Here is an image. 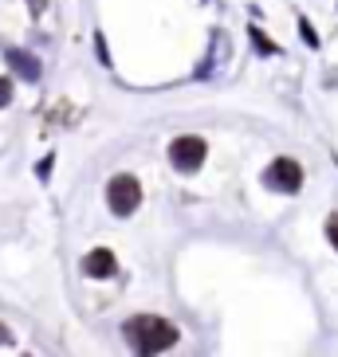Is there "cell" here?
<instances>
[{
	"instance_id": "obj_2",
	"label": "cell",
	"mask_w": 338,
	"mask_h": 357,
	"mask_svg": "<svg viewBox=\"0 0 338 357\" xmlns=\"http://www.w3.org/2000/svg\"><path fill=\"white\" fill-rule=\"evenodd\" d=\"M106 204L115 216H134L138 204H142V185H138L134 173H115L106 181Z\"/></svg>"
},
{
	"instance_id": "obj_5",
	"label": "cell",
	"mask_w": 338,
	"mask_h": 357,
	"mask_svg": "<svg viewBox=\"0 0 338 357\" xmlns=\"http://www.w3.org/2000/svg\"><path fill=\"white\" fill-rule=\"evenodd\" d=\"M83 271L91 275V279H110V275L118 271V259L110 248H95V252L83 255Z\"/></svg>"
},
{
	"instance_id": "obj_1",
	"label": "cell",
	"mask_w": 338,
	"mask_h": 357,
	"mask_svg": "<svg viewBox=\"0 0 338 357\" xmlns=\"http://www.w3.org/2000/svg\"><path fill=\"white\" fill-rule=\"evenodd\" d=\"M126 342L134 346L138 357H158L166 354L169 346H177V326L166 322V318H154V314H134L126 326H122Z\"/></svg>"
},
{
	"instance_id": "obj_3",
	"label": "cell",
	"mask_w": 338,
	"mask_h": 357,
	"mask_svg": "<svg viewBox=\"0 0 338 357\" xmlns=\"http://www.w3.org/2000/svg\"><path fill=\"white\" fill-rule=\"evenodd\" d=\"M209 158V142L197 134H181L169 142V165L177 169V173H197Z\"/></svg>"
},
{
	"instance_id": "obj_4",
	"label": "cell",
	"mask_w": 338,
	"mask_h": 357,
	"mask_svg": "<svg viewBox=\"0 0 338 357\" xmlns=\"http://www.w3.org/2000/svg\"><path fill=\"white\" fill-rule=\"evenodd\" d=\"M264 185L272 192H299L303 189V165L295 158H275L264 169Z\"/></svg>"
},
{
	"instance_id": "obj_12",
	"label": "cell",
	"mask_w": 338,
	"mask_h": 357,
	"mask_svg": "<svg viewBox=\"0 0 338 357\" xmlns=\"http://www.w3.org/2000/svg\"><path fill=\"white\" fill-rule=\"evenodd\" d=\"M0 346H12V330L8 326H0Z\"/></svg>"
},
{
	"instance_id": "obj_8",
	"label": "cell",
	"mask_w": 338,
	"mask_h": 357,
	"mask_svg": "<svg viewBox=\"0 0 338 357\" xmlns=\"http://www.w3.org/2000/svg\"><path fill=\"white\" fill-rule=\"evenodd\" d=\"M8 102H12V79L8 75H0V110H4Z\"/></svg>"
},
{
	"instance_id": "obj_11",
	"label": "cell",
	"mask_w": 338,
	"mask_h": 357,
	"mask_svg": "<svg viewBox=\"0 0 338 357\" xmlns=\"http://www.w3.org/2000/svg\"><path fill=\"white\" fill-rule=\"evenodd\" d=\"M52 161H55V158H43V161H40V169H36V173H40V177H47V173H52Z\"/></svg>"
},
{
	"instance_id": "obj_7",
	"label": "cell",
	"mask_w": 338,
	"mask_h": 357,
	"mask_svg": "<svg viewBox=\"0 0 338 357\" xmlns=\"http://www.w3.org/2000/svg\"><path fill=\"white\" fill-rule=\"evenodd\" d=\"M248 32H252V40H256V47H260V52H264V55H275V52H279V47H275V43H272V40H267V36H264V32H260V28H248Z\"/></svg>"
},
{
	"instance_id": "obj_9",
	"label": "cell",
	"mask_w": 338,
	"mask_h": 357,
	"mask_svg": "<svg viewBox=\"0 0 338 357\" xmlns=\"http://www.w3.org/2000/svg\"><path fill=\"white\" fill-rule=\"evenodd\" d=\"M327 240L335 243V252H338V212H330V216H327Z\"/></svg>"
},
{
	"instance_id": "obj_6",
	"label": "cell",
	"mask_w": 338,
	"mask_h": 357,
	"mask_svg": "<svg viewBox=\"0 0 338 357\" xmlns=\"http://www.w3.org/2000/svg\"><path fill=\"white\" fill-rule=\"evenodd\" d=\"M4 59H8V67H12V75H20V79H28V83H36L40 79V59H36L32 52H24V47H8L4 52Z\"/></svg>"
},
{
	"instance_id": "obj_10",
	"label": "cell",
	"mask_w": 338,
	"mask_h": 357,
	"mask_svg": "<svg viewBox=\"0 0 338 357\" xmlns=\"http://www.w3.org/2000/svg\"><path fill=\"white\" fill-rule=\"evenodd\" d=\"M299 32H303V40L311 43V47H315V43H318V32H315V28H311V24L303 20V16H299Z\"/></svg>"
}]
</instances>
